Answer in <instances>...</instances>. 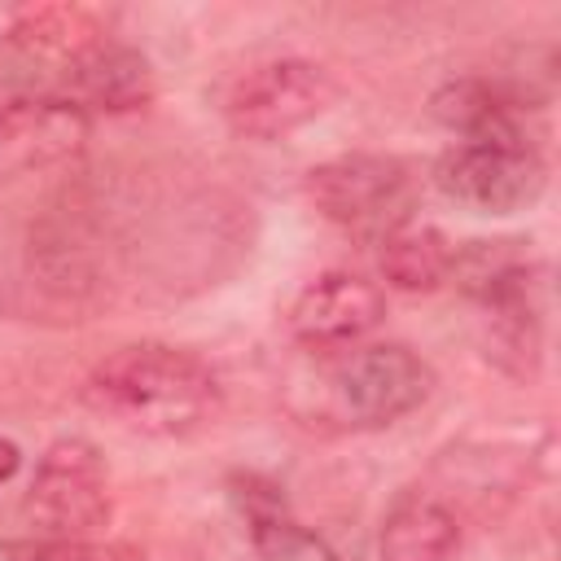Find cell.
Returning <instances> with one entry per match:
<instances>
[{
    "label": "cell",
    "mask_w": 561,
    "mask_h": 561,
    "mask_svg": "<svg viewBox=\"0 0 561 561\" xmlns=\"http://www.w3.org/2000/svg\"><path fill=\"white\" fill-rule=\"evenodd\" d=\"M337 101V83L307 57H272L250 66L224 96V118L245 140H280Z\"/></svg>",
    "instance_id": "obj_6"
},
{
    "label": "cell",
    "mask_w": 561,
    "mask_h": 561,
    "mask_svg": "<svg viewBox=\"0 0 561 561\" xmlns=\"http://www.w3.org/2000/svg\"><path fill=\"white\" fill-rule=\"evenodd\" d=\"M381 245V276L403 294H430L451 280L456 245L430 224H403Z\"/></svg>",
    "instance_id": "obj_13"
},
{
    "label": "cell",
    "mask_w": 561,
    "mask_h": 561,
    "mask_svg": "<svg viewBox=\"0 0 561 561\" xmlns=\"http://www.w3.org/2000/svg\"><path fill=\"white\" fill-rule=\"evenodd\" d=\"M18 465H22L18 443H13V438H0V482H9V478L18 473Z\"/></svg>",
    "instance_id": "obj_15"
},
{
    "label": "cell",
    "mask_w": 561,
    "mask_h": 561,
    "mask_svg": "<svg viewBox=\"0 0 561 561\" xmlns=\"http://www.w3.org/2000/svg\"><path fill=\"white\" fill-rule=\"evenodd\" d=\"M48 96L57 110L75 114V118H92V114H131L145 110L153 101V70L149 61L127 48L105 39L101 48L83 53L79 61H70L57 75H44Z\"/></svg>",
    "instance_id": "obj_7"
},
{
    "label": "cell",
    "mask_w": 561,
    "mask_h": 561,
    "mask_svg": "<svg viewBox=\"0 0 561 561\" xmlns=\"http://www.w3.org/2000/svg\"><path fill=\"white\" fill-rule=\"evenodd\" d=\"M456 548H460L456 513L443 500L421 495V491L394 500L377 535L381 561H447Z\"/></svg>",
    "instance_id": "obj_12"
},
{
    "label": "cell",
    "mask_w": 561,
    "mask_h": 561,
    "mask_svg": "<svg viewBox=\"0 0 561 561\" xmlns=\"http://www.w3.org/2000/svg\"><path fill=\"white\" fill-rule=\"evenodd\" d=\"M307 202L351 237L386 241L394 228L412 224L416 175L394 153H337L307 171Z\"/></svg>",
    "instance_id": "obj_3"
},
{
    "label": "cell",
    "mask_w": 561,
    "mask_h": 561,
    "mask_svg": "<svg viewBox=\"0 0 561 561\" xmlns=\"http://www.w3.org/2000/svg\"><path fill=\"white\" fill-rule=\"evenodd\" d=\"M110 469L88 438H57L26 486L22 517L44 543H92L110 526Z\"/></svg>",
    "instance_id": "obj_4"
},
{
    "label": "cell",
    "mask_w": 561,
    "mask_h": 561,
    "mask_svg": "<svg viewBox=\"0 0 561 561\" xmlns=\"http://www.w3.org/2000/svg\"><path fill=\"white\" fill-rule=\"evenodd\" d=\"M434 188L473 215H517L548 193V162L539 145L460 140L438 153Z\"/></svg>",
    "instance_id": "obj_5"
},
{
    "label": "cell",
    "mask_w": 561,
    "mask_h": 561,
    "mask_svg": "<svg viewBox=\"0 0 561 561\" xmlns=\"http://www.w3.org/2000/svg\"><path fill=\"white\" fill-rule=\"evenodd\" d=\"M31 561H123V552L101 543H44Z\"/></svg>",
    "instance_id": "obj_14"
},
{
    "label": "cell",
    "mask_w": 561,
    "mask_h": 561,
    "mask_svg": "<svg viewBox=\"0 0 561 561\" xmlns=\"http://www.w3.org/2000/svg\"><path fill=\"white\" fill-rule=\"evenodd\" d=\"M105 39H110V13L92 4H31V9H18L4 31L13 61L39 75L66 70L70 61L101 48Z\"/></svg>",
    "instance_id": "obj_9"
},
{
    "label": "cell",
    "mask_w": 561,
    "mask_h": 561,
    "mask_svg": "<svg viewBox=\"0 0 561 561\" xmlns=\"http://www.w3.org/2000/svg\"><path fill=\"white\" fill-rule=\"evenodd\" d=\"M79 399L101 421L145 438H188L224 412L215 368L167 342H127L110 351L83 377Z\"/></svg>",
    "instance_id": "obj_1"
},
{
    "label": "cell",
    "mask_w": 561,
    "mask_h": 561,
    "mask_svg": "<svg viewBox=\"0 0 561 561\" xmlns=\"http://www.w3.org/2000/svg\"><path fill=\"white\" fill-rule=\"evenodd\" d=\"M434 118L465 140H504V145H535L526 131V114L539 110V101L508 79H482L465 75L434 92Z\"/></svg>",
    "instance_id": "obj_10"
},
{
    "label": "cell",
    "mask_w": 561,
    "mask_h": 561,
    "mask_svg": "<svg viewBox=\"0 0 561 561\" xmlns=\"http://www.w3.org/2000/svg\"><path fill=\"white\" fill-rule=\"evenodd\" d=\"M434 390V368L403 342L342 351L320 381V412L342 430H381L416 412Z\"/></svg>",
    "instance_id": "obj_2"
},
{
    "label": "cell",
    "mask_w": 561,
    "mask_h": 561,
    "mask_svg": "<svg viewBox=\"0 0 561 561\" xmlns=\"http://www.w3.org/2000/svg\"><path fill=\"white\" fill-rule=\"evenodd\" d=\"M232 500L245 517V535L259 561H337L333 548L316 530L289 517L276 482H263L254 473L232 478Z\"/></svg>",
    "instance_id": "obj_11"
},
{
    "label": "cell",
    "mask_w": 561,
    "mask_h": 561,
    "mask_svg": "<svg viewBox=\"0 0 561 561\" xmlns=\"http://www.w3.org/2000/svg\"><path fill=\"white\" fill-rule=\"evenodd\" d=\"M386 316V298L355 272H324L289 307V333L307 351H351Z\"/></svg>",
    "instance_id": "obj_8"
}]
</instances>
